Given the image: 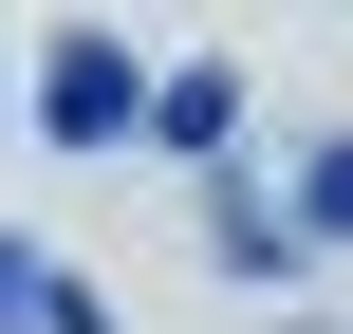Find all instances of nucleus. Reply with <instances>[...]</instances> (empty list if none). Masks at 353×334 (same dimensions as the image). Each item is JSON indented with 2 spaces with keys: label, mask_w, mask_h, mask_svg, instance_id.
<instances>
[{
  "label": "nucleus",
  "mask_w": 353,
  "mask_h": 334,
  "mask_svg": "<svg viewBox=\"0 0 353 334\" xmlns=\"http://www.w3.org/2000/svg\"><path fill=\"white\" fill-rule=\"evenodd\" d=\"M37 130H56V149H112V130H149V74H130V37H56V56H37Z\"/></svg>",
  "instance_id": "f257e3e1"
},
{
  "label": "nucleus",
  "mask_w": 353,
  "mask_h": 334,
  "mask_svg": "<svg viewBox=\"0 0 353 334\" xmlns=\"http://www.w3.org/2000/svg\"><path fill=\"white\" fill-rule=\"evenodd\" d=\"M0 334H112V298H93L56 242H0Z\"/></svg>",
  "instance_id": "f03ea898"
},
{
  "label": "nucleus",
  "mask_w": 353,
  "mask_h": 334,
  "mask_svg": "<svg viewBox=\"0 0 353 334\" xmlns=\"http://www.w3.org/2000/svg\"><path fill=\"white\" fill-rule=\"evenodd\" d=\"M149 130H168L186 167H223V130H242V93H223V74H168V93H149Z\"/></svg>",
  "instance_id": "7ed1b4c3"
},
{
  "label": "nucleus",
  "mask_w": 353,
  "mask_h": 334,
  "mask_svg": "<svg viewBox=\"0 0 353 334\" xmlns=\"http://www.w3.org/2000/svg\"><path fill=\"white\" fill-rule=\"evenodd\" d=\"M279 242H353V130L316 149V167H298V223H279Z\"/></svg>",
  "instance_id": "20e7f679"
}]
</instances>
